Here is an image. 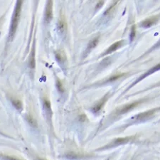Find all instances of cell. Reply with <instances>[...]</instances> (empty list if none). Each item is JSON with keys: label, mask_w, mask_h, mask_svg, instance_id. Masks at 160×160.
<instances>
[{"label": "cell", "mask_w": 160, "mask_h": 160, "mask_svg": "<svg viewBox=\"0 0 160 160\" xmlns=\"http://www.w3.org/2000/svg\"><path fill=\"white\" fill-rule=\"evenodd\" d=\"M56 58H57L58 61L63 62L65 60V56H64L62 52H57V53H56Z\"/></svg>", "instance_id": "obj_16"}, {"label": "cell", "mask_w": 160, "mask_h": 160, "mask_svg": "<svg viewBox=\"0 0 160 160\" xmlns=\"http://www.w3.org/2000/svg\"><path fill=\"white\" fill-rule=\"evenodd\" d=\"M26 120L28 121L29 124L31 125V127H37V122H36V120L34 119L33 117H31V115H27L26 116Z\"/></svg>", "instance_id": "obj_12"}, {"label": "cell", "mask_w": 160, "mask_h": 160, "mask_svg": "<svg viewBox=\"0 0 160 160\" xmlns=\"http://www.w3.org/2000/svg\"><path fill=\"white\" fill-rule=\"evenodd\" d=\"M139 103H140V101H137V102H135L133 103H130V104H128V105H125V106L122 107L120 110H118L117 113L119 115L125 114V113L129 112L130 110H131L133 109V108L136 107L137 105H138Z\"/></svg>", "instance_id": "obj_8"}, {"label": "cell", "mask_w": 160, "mask_h": 160, "mask_svg": "<svg viewBox=\"0 0 160 160\" xmlns=\"http://www.w3.org/2000/svg\"><path fill=\"white\" fill-rule=\"evenodd\" d=\"M36 160H45V159H41V158H36Z\"/></svg>", "instance_id": "obj_24"}, {"label": "cell", "mask_w": 160, "mask_h": 160, "mask_svg": "<svg viewBox=\"0 0 160 160\" xmlns=\"http://www.w3.org/2000/svg\"><path fill=\"white\" fill-rule=\"evenodd\" d=\"M22 4H23L22 1H18L16 4L15 9H14V15L11 19L10 31H9V39H10L13 38V36L16 33L17 26H18V23L19 21V18H20Z\"/></svg>", "instance_id": "obj_1"}, {"label": "cell", "mask_w": 160, "mask_h": 160, "mask_svg": "<svg viewBox=\"0 0 160 160\" xmlns=\"http://www.w3.org/2000/svg\"><path fill=\"white\" fill-rule=\"evenodd\" d=\"M159 47H160V40L156 44H155L154 46H153V47H152V48L150 51L153 50V49H155V48H159Z\"/></svg>", "instance_id": "obj_22"}, {"label": "cell", "mask_w": 160, "mask_h": 160, "mask_svg": "<svg viewBox=\"0 0 160 160\" xmlns=\"http://www.w3.org/2000/svg\"><path fill=\"white\" fill-rule=\"evenodd\" d=\"M103 4H104V2H103V1H100L99 2H98V4H97V6H96V8H98V9L100 8V7H101Z\"/></svg>", "instance_id": "obj_23"}, {"label": "cell", "mask_w": 160, "mask_h": 160, "mask_svg": "<svg viewBox=\"0 0 160 160\" xmlns=\"http://www.w3.org/2000/svg\"><path fill=\"white\" fill-rule=\"evenodd\" d=\"M57 88H58V90H59V92L63 93V91H64L63 88V85H62V83H61L59 80H58V81H57Z\"/></svg>", "instance_id": "obj_20"}, {"label": "cell", "mask_w": 160, "mask_h": 160, "mask_svg": "<svg viewBox=\"0 0 160 160\" xmlns=\"http://www.w3.org/2000/svg\"><path fill=\"white\" fill-rule=\"evenodd\" d=\"M35 53H34V48H33V51L31 52V55L30 57V60H29V66L31 68H35Z\"/></svg>", "instance_id": "obj_11"}, {"label": "cell", "mask_w": 160, "mask_h": 160, "mask_svg": "<svg viewBox=\"0 0 160 160\" xmlns=\"http://www.w3.org/2000/svg\"><path fill=\"white\" fill-rule=\"evenodd\" d=\"M43 105H44V107H45V109L46 111H48L51 112V103L50 102L48 101V100H45L43 102Z\"/></svg>", "instance_id": "obj_15"}, {"label": "cell", "mask_w": 160, "mask_h": 160, "mask_svg": "<svg viewBox=\"0 0 160 160\" xmlns=\"http://www.w3.org/2000/svg\"><path fill=\"white\" fill-rule=\"evenodd\" d=\"M158 110H160V107L157 108V109H152L150 110H148V111L140 113V114L137 115V116L135 117V121L142 122V121H145V120H149L152 117H153V115L155 114V112H156Z\"/></svg>", "instance_id": "obj_2"}, {"label": "cell", "mask_w": 160, "mask_h": 160, "mask_svg": "<svg viewBox=\"0 0 160 160\" xmlns=\"http://www.w3.org/2000/svg\"><path fill=\"white\" fill-rule=\"evenodd\" d=\"M11 103L14 107H15L16 109L21 110L22 109V103L19 100H11Z\"/></svg>", "instance_id": "obj_14"}, {"label": "cell", "mask_w": 160, "mask_h": 160, "mask_svg": "<svg viewBox=\"0 0 160 160\" xmlns=\"http://www.w3.org/2000/svg\"><path fill=\"white\" fill-rule=\"evenodd\" d=\"M66 157L71 159H77L79 158V156H78V155H76L75 154H68Z\"/></svg>", "instance_id": "obj_21"}, {"label": "cell", "mask_w": 160, "mask_h": 160, "mask_svg": "<svg viewBox=\"0 0 160 160\" xmlns=\"http://www.w3.org/2000/svg\"><path fill=\"white\" fill-rule=\"evenodd\" d=\"M159 70H160V63H158V64H157V65L155 66H154V67H152V68H150V69L148 71H147V72L145 73H144V74L142 75V76H140V77L138 78V79L136 80V81H135V82L133 83V84H132V85H130V88H132V86L135 85V84H137V83H139V81H141L142 80L144 79L145 78L147 77V76L150 75L151 74H152V73L157 72V71H158Z\"/></svg>", "instance_id": "obj_3"}, {"label": "cell", "mask_w": 160, "mask_h": 160, "mask_svg": "<svg viewBox=\"0 0 160 160\" xmlns=\"http://www.w3.org/2000/svg\"><path fill=\"white\" fill-rule=\"evenodd\" d=\"M135 36H136V31H135V26H133L131 29V33H130V40H133Z\"/></svg>", "instance_id": "obj_19"}, {"label": "cell", "mask_w": 160, "mask_h": 160, "mask_svg": "<svg viewBox=\"0 0 160 160\" xmlns=\"http://www.w3.org/2000/svg\"><path fill=\"white\" fill-rule=\"evenodd\" d=\"M122 43H123V41H117V42L112 44V45L110 46V47L108 48L107 50L102 54L101 56H105L107 55V54H110L112 52H114V51H115L116 50H117L118 48H120V47H121L122 45Z\"/></svg>", "instance_id": "obj_7"}, {"label": "cell", "mask_w": 160, "mask_h": 160, "mask_svg": "<svg viewBox=\"0 0 160 160\" xmlns=\"http://www.w3.org/2000/svg\"><path fill=\"white\" fill-rule=\"evenodd\" d=\"M0 158L3 159L4 160H19L18 159L15 158V157H10V156H6V155H0Z\"/></svg>", "instance_id": "obj_18"}, {"label": "cell", "mask_w": 160, "mask_h": 160, "mask_svg": "<svg viewBox=\"0 0 160 160\" xmlns=\"http://www.w3.org/2000/svg\"><path fill=\"white\" fill-rule=\"evenodd\" d=\"M160 19V15H156L154 16L150 17L149 19H145L141 23V26L144 27V28H149V27H151L152 26L154 25L155 24L157 23Z\"/></svg>", "instance_id": "obj_5"}, {"label": "cell", "mask_w": 160, "mask_h": 160, "mask_svg": "<svg viewBox=\"0 0 160 160\" xmlns=\"http://www.w3.org/2000/svg\"><path fill=\"white\" fill-rule=\"evenodd\" d=\"M52 5H53L52 1H48L47 4H46V13H45V21L46 22H47V23H48V22L52 19V15H53Z\"/></svg>", "instance_id": "obj_6"}, {"label": "cell", "mask_w": 160, "mask_h": 160, "mask_svg": "<svg viewBox=\"0 0 160 160\" xmlns=\"http://www.w3.org/2000/svg\"><path fill=\"white\" fill-rule=\"evenodd\" d=\"M106 100H107V96H105V97L103 98L102 100H100V101L98 102L97 104H96L95 106L93 107V110H92L93 112L95 113L99 112L100 110L102 109V107L103 105H104V103H105V101H106Z\"/></svg>", "instance_id": "obj_9"}, {"label": "cell", "mask_w": 160, "mask_h": 160, "mask_svg": "<svg viewBox=\"0 0 160 160\" xmlns=\"http://www.w3.org/2000/svg\"><path fill=\"white\" fill-rule=\"evenodd\" d=\"M58 29L61 33H63L66 29V24L63 20H60L58 23Z\"/></svg>", "instance_id": "obj_13"}, {"label": "cell", "mask_w": 160, "mask_h": 160, "mask_svg": "<svg viewBox=\"0 0 160 160\" xmlns=\"http://www.w3.org/2000/svg\"><path fill=\"white\" fill-rule=\"evenodd\" d=\"M130 138H131V137H120V138H117V139H115L114 141L112 142L111 143L109 144V145H107V146L103 147V149L112 148V147H117V146H119V145L126 144L130 141Z\"/></svg>", "instance_id": "obj_4"}, {"label": "cell", "mask_w": 160, "mask_h": 160, "mask_svg": "<svg viewBox=\"0 0 160 160\" xmlns=\"http://www.w3.org/2000/svg\"><path fill=\"white\" fill-rule=\"evenodd\" d=\"M122 75H112L111 77L109 78L107 80V82H112V81H115L117 80L118 78L122 77Z\"/></svg>", "instance_id": "obj_17"}, {"label": "cell", "mask_w": 160, "mask_h": 160, "mask_svg": "<svg viewBox=\"0 0 160 160\" xmlns=\"http://www.w3.org/2000/svg\"><path fill=\"white\" fill-rule=\"evenodd\" d=\"M98 41H99V37L94 38L93 39V40H91L89 42V43H88L87 50H86V52H90V51L92 50V49L94 48L95 46L98 45Z\"/></svg>", "instance_id": "obj_10"}]
</instances>
